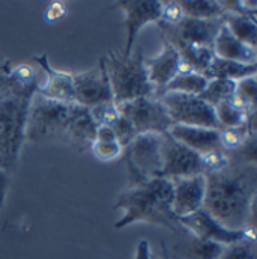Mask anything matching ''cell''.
<instances>
[{
  "mask_svg": "<svg viewBox=\"0 0 257 259\" xmlns=\"http://www.w3.org/2000/svg\"><path fill=\"white\" fill-rule=\"evenodd\" d=\"M119 112L134 125L137 134L143 133H157L167 134L173 122L157 97H141L119 104Z\"/></svg>",
  "mask_w": 257,
  "mask_h": 259,
  "instance_id": "obj_6",
  "label": "cell"
},
{
  "mask_svg": "<svg viewBox=\"0 0 257 259\" xmlns=\"http://www.w3.org/2000/svg\"><path fill=\"white\" fill-rule=\"evenodd\" d=\"M214 53H215V56H218L221 59H227V61H233V62H239V64H257V49H253V47L244 44L242 41H239L229 30V27L224 24V21H223V26L215 38Z\"/></svg>",
  "mask_w": 257,
  "mask_h": 259,
  "instance_id": "obj_17",
  "label": "cell"
},
{
  "mask_svg": "<svg viewBox=\"0 0 257 259\" xmlns=\"http://www.w3.org/2000/svg\"><path fill=\"white\" fill-rule=\"evenodd\" d=\"M115 8H119L125 18L127 42L124 55L131 56L137 35L149 23H157L161 18V2H118Z\"/></svg>",
  "mask_w": 257,
  "mask_h": 259,
  "instance_id": "obj_12",
  "label": "cell"
},
{
  "mask_svg": "<svg viewBox=\"0 0 257 259\" xmlns=\"http://www.w3.org/2000/svg\"><path fill=\"white\" fill-rule=\"evenodd\" d=\"M12 64L9 59L0 61V98L11 94V84H9V72Z\"/></svg>",
  "mask_w": 257,
  "mask_h": 259,
  "instance_id": "obj_35",
  "label": "cell"
},
{
  "mask_svg": "<svg viewBox=\"0 0 257 259\" xmlns=\"http://www.w3.org/2000/svg\"><path fill=\"white\" fill-rule=\"evenodd\" d=\"M74 91H75V104L92 109L98 104L113 101V92L107 74L104 58L99 59L96 66L72 72Z\"/></svg>",
  "mask_w": 257,
  "mask_h": 259,
  "instance_id": "obj_10",
  "label": "cell"
},
{
  "mask_svg": "<svg viewBox=\"0 0 257 259\" xmlns=\"http://www.w3.org/2000/svg\"><path fill=\"white\" fill-rule=\"evenodd\" d=\"M218 133H220V146L227 154L241 148L250 136L256 134L250 131L247 124L241 127H233V128H221L218 130Z\"/></svg>",
  "mask_w": 257,
  "mask_h": 259,
  "instance_id": "obj_26",
  "label": "cell"
},
{
  "mask_svg": "<svg viewBox=\"0 0 257 259\" xmlns=\"http://www.w3.org/2000/svg\"><path fill=\"white\" fill-rule=\"evenodd\" d=\"M170 44L178 50L181 62L185 65L188 69H191L194 72H198L201 75H204L206 69L209 68V65H211L214 56H215L214 49L198 47V46H191V44H184V42H179V41H173Z\"/></svg>",
  "mask_w": 257,
  "mask_h": 259,
  "instance_id": "obj_20",
  "label": "cell"
},
{
  "mask_svg": "<svg viewBox=\"0 0 257 259\" xmlns=\"http://www.w3.org/2000/svg\"><path fill=\"white\" fill-rule=\"evenodd\" d=\"M200 161H201L203 174L206 175V174H212V172H218L224 169L229 164L230 158L227 152H224L223 149H214V151L201 154Z\"/></svg>",
  "mask_w": 257,
  "mask_h": 259,
  "instance_id": "obj_30",
  "label": "cell"
},
{
  "mask_svg": "<svg viewBox=\"0 0 257 259\" xmlns=\"http://www.w3.org/2000/svg\"><path fill=\"white\" fill-rule=\"evenodd\" d=\"M204 180V211L230 231L254 228L257 164L230 158L224 169L206 174Z\"/></svg>",
  "mask_w": 257,
  "mask_h": 259,
  "instance_id": "obj_1",
  "label": "cell"
},
{
  "mask_svg": "<svg viewBox=\"0 0 257 259\" xmlns=\"http://www.w3.org/2000/svg\"><path fill=\"white\" fill-rule=\"evenodd\" d=\"M256 65H245L227 59H221L218 56H214L209 68L204 72V77L208 80L212 78H223V80H232V81H239L242 78L256 75Z\"/></svg>",
  "mask_w": 257,
  "mask_h": 259,
  "instance_id": "obj_19",
  "label": "cell"
},
{
  "mask_svg": "<svg viewBox=\"0 0 257 259\" xmlns=\"http://www.w3.org/2000/svg\"><path fill=\"white\" fill-rule=\"evenodd\" d=\"M93 155L101 161H112L121 157L122 146L118 142H93L90 146Z\"/></svg>",
  "mask_w": 257,
  "mask_h": 259,
  "instance_id": "obj_33",
  "label": "cell"
},
{
  "mask_svg": "<svg viewBox=\"0 0 257 259\" xmlns=\"http://www.w3.org/2000/svg\"><path fill=\"white\" fill-rule=\"evenodd\" d=\"M89 112L96 125H110L112 127V124L121 116L119 107L115 101L98 104V106L89 109Z\"/></svg>",
  "mask_w": 257,
  "mask_h": 259,
  "instance_id": "obj_28",
  "label": "cell"
},
{
  "mask_svg": "<svg viewBox=\"0 0 257 259\" xmlns=\"http://www.w3.org/2000/svg\"><path fill=\"white\" fill-rule=\"evenodd\" d=\"M236 91V81L232 80H223V78H212L208 81V86L204 91L198 95L203 101H206L214 109L229 100Z\"/></svg>",
  "mask_w": 257,
  "mask_h": 259,
  "instance_id": "obj_25",
  "label": "cell"
},
{
  "mask_svg": "<svg viewBox=\"0 0 257 259\" xmlns=\"http://www.w3.org/2000/svg\"><path fill=\"white\" fill-rule=\"evenodd\" d=\"M8 186H9L8 172H5L3 169H0V209L5 205V197H6V192H8Z\"/></svg>",
  "mask_w": 257,
  "mask_h": 259,
  "instance_id": "obj_38",
  "label": "cell"
},
{
  "mask_svg": "<svg viewBox=\"0 0 257 259\" xmlns=\"http://www.w3.org/2000/svg\"><path fill=\"white\" fill-rule=\"evenodd\" d=\"M113 101L119 106L141 97H157V91L149 81L141 47L132 50L131 56L124 52L110 50L104 56Z\"/></svg>",
  "mask_w": 257,
  "mask_h": 259,
  "instance_id": "obj_3",
  "label": "cell"
},
{
  "mask_svg": "<svg viewBox=\"0 0 257 259\" xmlns=\"http://www.w3.org/2000/svg\"><path fill=\"white\" fill-rule=\"evenodd\" d=\"M134 259H152V256H150V246H149L147 240H141L138 243Z\"/></svg>",
  "mask_w": 257,
  "mask_h": 259,
  "instance_id": "obj_39",
  "label": "cell"
},
{
  "mask_svg": "<svg viewBox=\"0 0 257 259\" xmlns=\"http://www.w3.org/2000/svg\"><path fill=\"white\" fill-rule=\"evenodd\" d=\"M256 113V112H254ZM215 116L221 128H233V127H241L247 124L248 115L244 112H239L233 109L229 103H221L215 107Z\"/></svg>",
  "mask_w": 257,
  "mask_h": 259,
  "instance_id": "obj_27",
  "label": "cell"
},
{
  "mask_svg": "<svg viewBox=\"0 0 257 259\" xmlns=\"http://www.w3.org/2000/svg\"><path fill=\"white\" fill-rule=\"evenodd\" d=\"M158 98L166 107L173 124L220 130L215 109L203 101L198 95L166 92Z\"/></svg>",
  "mask_w": 257,
  "mask_h": 259,
  "instance_id": "obj_5",
  "label": "cell"
},
{
  "mask_svg": "<svg viewBox=\"0 0 257 259\" xmlns=\"http://www.w3.org/2000/svg\"><path fill=\"white\" fill-rule=\"evenodd\" d=\"M163 134L143 133L125 148L127 166L132 167L140 177L157 178L163 169Z\"/></svg>",
  "mask_w": 257,
  "mask_h": 259,
  "instance_id": "obj_7",
  "label": "cell"
},
{
  "mask_svg": "<svg viewBox=\"0 0 257 259\" xmlns=\"http://www.w3.org/2000/svg\"><path fill=\"white\" fill-rule=\"evenodd\" d=\"M112 128L115 131L116 140L122 146V149H125L129 143L137 137V131L134 128V125L122 115L112 124Z\"/></svg>",
  "mask_w": 257,
  "mask_h": 259,
  "instance_id": "obj_32",
  "label": "cell"
},
{
  "mask_svg": "<svg viewBox=\"0 0 257 259\" xmlns=\"http://www.w3.org/2000/svg\"><path fill=\"white\" fill-rule=\"evenodd\" d=\"M235 94L244 100L248 107L251 110H256V101H257V81L256 75H251V77H247V78H242L239 81H236V91Z\"/></svg>",
  "mask_w": 257,
  "mask_h": 259,
  "instance_id": "obj_31",
  "label": "cell"
},
{
  "mask_svg": "<svg viewBox=\"0 0 257 259\" xmlns=\"http://www.w3.org/2000/svg\"><path fill=\"white\" fill-rule=\"evenodd\" d=\"M169 134L175 140H178L182 145H185L187 148L193 149L198 155L214 151V149H221L218 130L173 124L172 128L169 130Z\"/></svg>",
  "mask_w": 257,
  "mask_h": 259,
  "instance_id": "obj_16",
  "label": "cell"
},
{
  "mask_svg": "<svg viewBox=\"0 0 257 259\" xmlns=\"http://www.w3.org/2000/svg\"><path fill=\"white\" fill-rule=\"evenodd\" d=\"M33 61L45 74V83L38 88L36 94L47 100L59 101L65 104H75L72 72H65V71H59L53 68L47 55L35 56Z\"/></svg>",
  "mask_w": 257,
  "mask_h": 259,
  "instance_id": "obj_14",
  "label": "cell"
},
{
  "mask_svg": "<svg viewBox=\"0 0 257 259\" xmlns=\"http://www.w3.org/2000/svg\"><path fill=\"white\" fill-rule=\"evenodd\" d=\"M95 142H118L115 131L110 125H98Z\"/></svg>",
  "mask_w": 257,
  "mask_h": 259,
  "instance_id": "obj_37",
  "label": "cell"
},
{
  "mask_svg": "<svg viewBox=\"0 0 257 259\" xmlns=\"http://www.w3.org/2000/svg\"><path fill=\"white\" fill-rule=\"evenodd\" d=\"M155 24L161 29V32L166 36V41H169V42L179 41L184 44L214 49L215 38L223 26V17L212 18V20L184 17L175 26H170V24H166L161 21H157Z\"/></svg>",
  "mask_w": 257,
  "mask_h": 259,
  "instance_id": "obj_9",
  "label": "cell"
},
{
  "mask_svg": "<svg viewBox=\"0 0 257 259\" xmlns=\"http://www.w3.org/2000/svg\"><path fill=\"white\" fill-rule=\"evenodd\" d=\"M98 125L90 116V112L87 107L74 104L68 125L65 130V142L80 146V148H90L95 142Z\"/></svg>",
  "mask_w": 257,
  "mask_h": 259,
  "instance_id": "obj_18",
  "label": "cell"
},
{
  "mask_svg": "<svg viewBox=\"0 0 257 259\" xmlns=\"http://www.w3.org/2000/svg\"><path fill=\"white\" fill-rule=\"evenodd\" d=\"M184 15L200 20H212L221 18L226 12L221 8L218 0H185L179 2Z\"/></svg>",
  "mask_w": 257,
  "mask_h": 259,
  "instance_id": "obj_24",
  "label": "cell"
},
{
  "mask_svg": "<svg viewBox=\"0 0 257 259\" xmlns=\"http://www.w3.org/2000/svg\"><path fill=\"white\" fill-rule=\"evenodd\" d=\"M170 181L173 186L172 211L176 219L190 215L203 208L204 193H206L204 175L175 178Z\"/></svg>",
  "mask_w": 257,
  "mask_h": 259,
  "instance_id": "obj_13",
  "label": "cell"
},
{
  "mask_svg": "<svg viewBox=\"0 0 257 259\" xmlns=\"http://www.w3.org/2000/svg\"><path fill=\"white\" fill-rule=\"evenodd\" d=\"M195 175H204L200 155L175 140L169 133L163 139V169L160 178L175 180Z\"/></svg>",
  "mask_w": 257,
  "mask_h": 259,
  "instance_id": "obj_11",
  "label": "cell"
},
{
  "mask_svg": "<svg viewBox=\"0 0 257 259\" xmlns=\"http://www.w3.org/2000/svg\"><path fill=\"white\" fill-rule=\"evenodd\" d=\"M208 81L209 80L198 72H193V71L191 72H178L172 78V81L164 88L163 94L178 92V94H187V95H200L204 91V88L208 86Z\"/></svg>",
  "mask_w": 257,
  "mask_h": 259,
  "instance_id": "obj_23",
  "label": "cell"
},
{
  "mask_svg": "<svg viewBox=\"0 0 257 259\" xmlns=\"http://www.w3.org/2000/svg\"><path fill=\"white\" fill-rule=\"evenodd\" d=\"M178 223L195 238L204 241H214L221 246H230L242 240H253V241L256 240L254 228H247L244 231H230L223 225H220L203 208L190 215L178 219Z\"/></svg>",
  "mask_w": 257,
  "mask_h": 259,
  "instance_id": "obj_8",
  "label": "cell"
},
{
  "mask_svg": "<svg viewBox=\"0 0 257 259\" xmlns=\"http://www.w3.org/2000/svg\"><path fill=\"white\" fill-rule=\"evenodd\" d=\"M72 107L74 104L47 100L35 94L27 110L24 139L32 143H47L65 139V130Z\"/></svg>",
  "mask_w": 257,
  "mask_h": 259,
  "instance_id": "obj_4",
  "label": "cell"
},
{
  "mask_svg": "<svg viewBox=\"0 0 257 259\" xmlns=\"http://www.w3.org/2000/svg\"><path fill=\"white\" fill-rule=\"evenodd\" d=\"M184 11L179 2H161V23L175 26L184 18Z\"/></svg>",
  "mask_w": 257,
  "mask_h": 259,
  "instance_id": "obj_34",
  "label": "cell"
},
{
  "mask_svg": "<svg viewBox=\"0 0 257 259\" xmlns=\"http://www.w3.org/2000/svg\"><path fill=\"white\" fill-rule=\"evenodd\" d=\"M220 259H257L256 244L253 240H242L226 246Z\"/></svg>",
  "mask_w": 257,
  "mask_h": 259,
  "instance_id": "obj_29",
  "label": "cell"
},
{
  "mask_svg": "<svg viewBox=\"0 0 257 259\" xmlns=\"http://www.w3.org/2000/svg\"><path fill=\"white\" fill-rule=\"evenodd\" d=\"M65 15H66V6L64 3L62 2H53V3H50L47 6L44 18H45L47 23H55V21L61 20Z\"/></svg>",
  "mask_w": 257,
  "mask_h": 259,
  "instance_id": "obj_36",
  "label": "cell"
},
{
  "mask_svg": "<svg viewBox=\"0 0 257 259\" xmlns=\"http://www.w3.org/2000/svg\"><path fill=\"white\" fill-rule=\"evenodd\" d=\"M223 21L239 41L253 49H257V26L254 18L235 14H224Z\"/></svg>",
  "mask_w": 257,
  "mask_h": 259,
  "instance_id": "obj_22",
  "label": "cell"
},
{
  "mask_svg": "<svg viewBox=\"0 0 257 259\" xmlns=\"http://www.w3.org/2000/svg\"><path fill=\"white\" fill-rule=\"evenodd\" d=\"M172 199L173 186L170 180L157 177L131 183L115 203V209H124V215L115 223V228L122 229L132 223L146 222L169 231L185 232L172 211Z\"/></svg>",
  "mask_w": 257,
  "mask_h": 259,
  "instance_id": "obj_2",
  "label": "cell"
},
{
  "mask_svg": "<svg viewBox=\"0 0 257 259\" xmlns=\"http://www.w3.org/2000/svg\"><path fill=\"white\" fill-rule=\"evenodd\" d=\"M190 234V232H188ZM190 240L182 246L178 247L179 253L178 259H220L226 246H221L214 241L198 240L190 234Z\"/></svg>",
  "mask_w": 257,
  "mask_h": 259,
  "instance_id": "obj_21",
  "label": "cell"
},
{
  "mask_svg": "<svg viewBox=\"0 0 257 259\" xmlns=\"http://www.w3.org/2000/svg\"><path fill=\"white\" fill-rule=\"evenodd\" d=\"M179 64H181V58L178 50L167 41H164V47L157 56L144 59L147 77L157 91V98L163 94L164 88L178 74Z\"/></svg>",
  "mask_w": 257,
  "mask_h": 259,
  "instance_id": "obj_15",
  "label": "cell"
}]
</instances>
